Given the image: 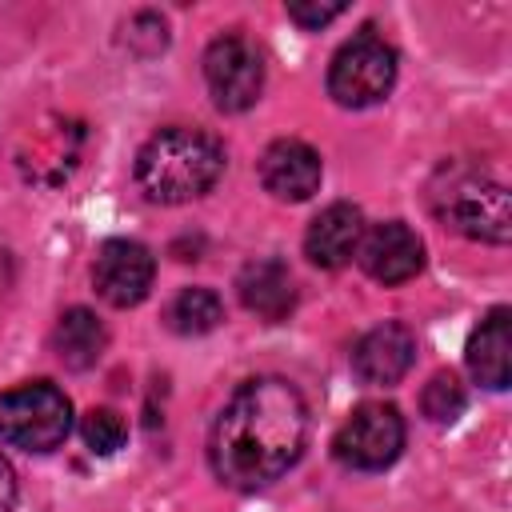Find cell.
<instances>
[{
	"instance_id": "1",
	"label": "cell",
	"mask_w": 512,
	"mask_h": 512,
	"mask_svg": "<svg viewBox=\"0 0 512 512\" xmlns=\"http://www.w3.org/2000/svg\"><path fill=\"white\" fill-rule=\"evenodd\" d=\"M308 440V404L296 384L280 376L244 380L212 428V472L236 488L256 492L280 480L304 452Z\"/></svg>"
},
{
	"instance_id": "2",
	"label": "cell",
	"mask_w": 512,
	"mask_h": 512,
	"mask_svg": "<svg viewBox=\"0 0 512 512\" xmlns=\"http://www.w3.org/2000/svg\"><path fill=\"white\" fill-rule=\"evenodd\" d=\"M224 172V148L200 128H160L136 156V184L156 204L204 196Z\"/></svg>"
},
{
	"instance_id": "3",
	"label": "cell",
	"mask_w": 512,
	"mask_h": 512,
	"mask_svg": "<svg viewBox=\"0 0 512 512\" xmlns=\"http://www.w3.org/2000/svg\"><path fill=\"white\" fill-rule=\"evenodd\" d=\"M68 428H72V404L48 380H32L0 396V440H8L12 448L52 452L64 444Z\"/></svg>"
},
{
	"instance_id": "4",
	"label": "cell",
	"mask_w": 512,
	"mask_h": 512,
	"mask_svg": "<svg viewBox=\"0 0 512 512\" xmlns=\"http://www.w3.org/2000/svg\"><path fill=\"white\" fill-rule=\"evenodd\" d=\"M392 84H396V52L372 28L344 40L328 64V96L340 108L380 104L392 92Z\"/></svg>"
},
{
	"instance_id": "5",
	"label": "cell",
	"mask_w": 512,
	"mask_h": 512,
	"mask_svg": "<svg viewBox=\"0 0 512 512\" xmlns=\"http://www.w3.org/2000/svg\"><path fill=\"white\" fill-rule=\"evenodd\" d=\"M436 216L448 228H456L460 236H472L484 244H504L508 228H512L504 184H496L480 172L448 176V184L436 192Z\"/></svg>"
},
{
	"instance_id": "6",
	"label": "cell",
	"mask_w": 512,
	"mask_h": 512,
	"mask_svg": "<svg viewBox=\"0 0 512 512\" xmlns=\"http://www.w3.org/2000/svg\"><path fill=\"white\" fill-rule=\"evenodd\" d=\"M404 448V416L384 404V400H368L360 408H352V416L340 424L332 452L340 464L356 468V472H380L388 468Z\"/></svg>"
},
{
	"instance_id": "7",
	"label": "cell",
	"mask_w": 512,
	"mask_h": 512,
	"mask_svg": "<svg viewBox=\"0 0 512 512\" xmlns=\"http://www.w3.org/2000/svg\"><path fill=\"white\" fill-rule=\"evenodd\" d=\"M204 80L220 112H244L260 100L264 60L244 36L228 32V36H216L204 52Z\"/></svg>"
},
{
	"instance_id": "8",
	"label": "cell",
	"mask_w": 512,
	"mask_h": 512,
	"mask_svg": "<svg viewBox=\"0 0 512 512\" xmlns=\"http://www.w3.org/2000/svg\"><path fill=\"white\" fill-rule=\"evenodd\" d=\"M156 276V260L140 240H104L92 264V280L96 292L112 304V308H132L148 296Z\"/></svg>"
},
{
	"instance_id": "9",
	"label": "cell",
	"mask_w": 512,
	"mask_h": 512,
	"mask_svg": "<svg viewBox=\"0 0 512 512\" xmlns=\"http://www.w3.org/2000/svg\"><path fill=\"white\" fill-rule=\"evenodd\" d=\"M356 260L364 264V272L372 280H380V284H404V280H412L424 268V244H420V236L408 224L388 220V224L364 228L360 248H356Z\"/></svg>"
},
{
	"instance_id": "10",
	"label": "cell",
	"mask_w": 512,
	"mask_h": 512,
	"mask_svg": "<svg viewBox=\"0 0 512 512\" xmlns=\"http://www.w3.org/2000/svg\"><path fill=\"white\" fill-rule=\"evenodd\" d=\"M416 360V336L400 320L368 328L352 348V372L364 384H400Z\"/></svg>"
},
{
	"instance_id": "11",
	"label": "cell",
	"mask_w": 512,
	"mask_h": 512,
	"mask_svg": "<svg viewBox=\"0 0 512 512\" xmlns=\"http://www.w3.org/2000/svg\"><path fill=\"white\" fill-rule=\"evenodd\" d=\"M320 176H324L320 152L308 148L304 140H276L260 156V184L276 200H308L320 188Z\"/></svg>"
},
{
	"instance_id": "12",
	"label": "cell",
	"mask_w": 512,
	"mask_h": 512,
	"mask_svg": "<svg viewBox=\"0 0 512 512\" xmlns=\"http://www.w3.org/2000/svg\"><path fill=\"white\" fill-rule=\"evenodd\" d=\"M360 236H364V216L356 204H328L312 224H308V236H304V252L316 268H344L356 248H360Z\"/></svg>"
},
{
	"instance_id": "13",
	"label": "cell",
	"mask_w": 512,
	"mask_h": 512,
	"mask_svg": "<svg viewBox=\"0 0 512 512\" xmlns=\"http://www.w3.org/2000/svg\"><path fill=\"white\" fill-rule=\"evenodd\" d=\"M236 288H240L244 308H248V312H256L260 320H268V324L288 320V316H292V308H296V284H292V272H288V264H284V260L264 256V260L244 264V272H240Z\"/></svg>"
},
{
	"instance_id": "14",
	"label": "cell",
	"mask_w": 512,
	"mask_h": 512,
	"mask_svg": "<svg viewBox=\"0 0 512 512\" xmlns=\"http://www.w3.org/2000/svg\"><path fill=\"white\" fill-rule=\"evenodd\" d=\"M468 368L480 384L488 388H508V372H512V316L508 308H492L480 328L468 340Z\"/></svg>"
},
{
	"instance_id": "15",
	"label": "cell",
	"mask_w": 512,
	"mask_h": 512,
	"mask_svg": "<svg viewBox=\"0 0 512 512\" xmlns=\"http://www.w3.org/2000/svg\"><path fill=\"white\" fill-rule=\"evenodd\" d=\"M104 344H108V332H104V324L96 320V312H88V308H68V312L56 320L52 348H56V356H60L68 368H92V364L104 356Z\"/></svg>"
},
{
	"instance_id": "16",
	"label": "cell",
	"mask_w": 512,
	"mask_h": 512,
	"mask_svg": "<svg viewBox=\"0 0 512 512\" xmlns=\"http://www.w3.org/2000/svg\"><path fill=\"white\" fill-rule=\"evenodd\" d=\"M164 320L180 336H204L224 320V304H220V296L212 288H184V292L172 296Z\"/></svg>"
},
{
	"instance_id": "17",
	"label": "cell",
	"mask_w": 512,
	"mask_h": 512,
	"mask_svg": "<svg viewBox=\"0 0 512 512\" xmlns=\"http://www.w3.org/2000/svg\"><path fill=\"white\" fill-rule=\"evenodd\" d=\"M80 436L96 456H112L128 440V424H124V416L116 408H92L84 416V424H80Z\"/></svg>"
},
{
	"instance_id": "18",
	"label": "cell",
	"mask_w": 512,
	"mask_h": 512,
	"mask_svg": "<svg viewBox=\"0 0 512 512\" xmlns=\"http://www.w3.org/2000/svg\"><path fill=\"white\" fill-rule=\"evenodd\" d=\"M420 404H424V416H428V420L452 424V420L464 412V388H460V380H456L452 372H440V376L428 380Z\"/></svg>"
},
{
	"instance_id": "19",
	"label": "cell",
	"mask_w": 512,
	"mask_h": 512,
	"mask_svg": "<svg viewBox=\"0 0 512 512\" xmlns=\"http://www.w3.org/2000/svg\"><path fill=\"white\" fill-rule=\"evenodd\" d=\"M340 12H344V4H288V16L296 24H304V28H324Z\"/></svg>"
},
{
	"instance_id": "20",
	"label": "cell",
	"mask_w": 512,
	"mask_h": 512,
	"mask_svg": "<svg viewBox=\"0 0 512 512\" xmlns=\"http://www.w3.org/2000/svg\"><path fill=\"white\" fill-rule=\"evenodd\" d=\"M12 504H16V472L0 452V512H12Z\"/></svg>"
},
{
	"instance_id": "21",
	"label": "cell",
	"mask_w": 512,
	"mask_h": 512,
	"mask_svg": "<svg viewBox=\"0 0 512 512\" xmlns=\"http://www.w3.org/2000/svg\"><path fill=\"white\" fill-rule=\"evenodd\" d=\"M0 268H4V252H0ZM0 280H4V276H0Z\"/></svg>"
}]
</instances>
